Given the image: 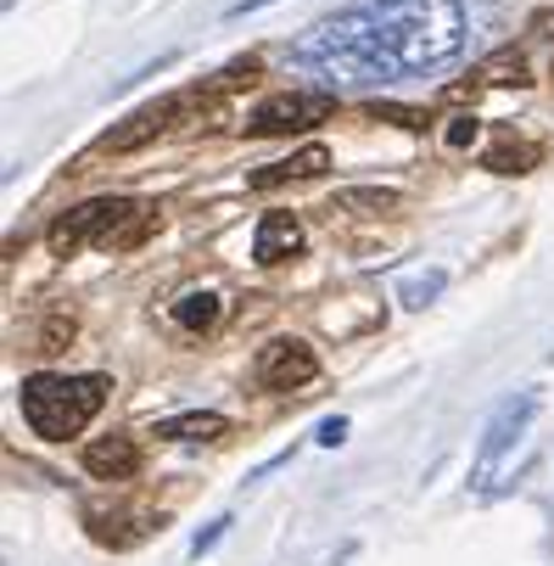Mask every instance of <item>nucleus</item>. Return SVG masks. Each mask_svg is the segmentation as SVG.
<instances>
[{
	"label": "nucleus",
	"instance_id": "f257e3e1",
	"mask_svg": "<svg viewBox=\"0 0 554 566\" xmlns=\"http://www.w3.org/2000/svg\"><path fill=\"white\" fill-rule=\"evenodd\" d=\"M470 51V7L465 0H364L353 12L313 23L291 40V62L342 78V85H386L448 67Z\"/></svg>",
	"mask_w": 554,
	"mask_h": 566
},
{
	"label": "nucleus",
	"instance_id": "f03ea898",
	"mask_svg": "<svg viewBox=\"0 0 554 566\" xmlns=\"http://www.w3.org/2000/svg\"><path fill=\"white\" fill-rule=\"evenodd\" d=\"M113 381L107 376H29L18 387V403H23V421L34 427V438L45 443H67L78 438L107 403Z\"/></svg>",
	"mask_w": 554,
	"mask_h": 566
},
{
	"label": "nucleus",
	"instance_id": "7ed1b4c3",
	"mask_svg": "<svg viewBox=\"0 0 554 566\" xmlns=\"http://www.w3.org/2000/svg\"><path fill=\"white\" fill-rule=\"evenodd\" d=\"M151 230H157V208L129 202V197H96V202H85V208L62 213V219L45 230V241H51L56 259H73L78 248H107V253L135 248V241H146Z\"/></svg>",
	"mask_w": 554,
	"mask_h": 566
},
{
	"label": "nucleus",
	"instance_id": "20e7f679",
	"mask_svg": "<svg viewBox=\"0 0 554 566\" xmlns=\"http://www.w3.org/2000/svg\"><path fill=\"white\" fill-rule=\"evenodd\" d=\"M532 416H537V392L526 387V392H510L499 410H493V421L482 427V443H477V460H470V489H488L493 482V471L504 465V454L521 443V432L532 427Z\"/></svg>",
	"mask_w": 554,
	"mask_h": 566
},
{
	"label": "nucleus",
	"instance_id": "39448f33",
	"mask_svg": "<svg viewBox=\"0 0 554 566\" xmlns=\"http://www.w3.org/2000/svg\"><path fill=\"white\" fill-rule=\"evenodd\" d=\"M337 113V91H286V96H269L253 118H247V135H286V129H308Z\"/></svg>",
	"mask_w": 554,
	"mask_h": 566
},
{
	"label": "nucleus",
	"instance_id": "423d86ee",
	"mask_svg": "<svg viewBox=\"0 0 554 566\" xmlns=\"http://www.w3.org/2000/svg\"><path fill=\"white\" fill-rule=\"evenodd\" d=\"M313 376H320V359H313L308 343L275 337V343L258 348V387H269V392H297V387H308Z\"/></svg>",
	"mask_w": 554,
	"mask_h": 566
},
{
	"label": "nucleus",
	"instance_id": "0eeeda50",
	"mask_svg": "<svg viewBox=\"0 0 554 566\" xmlns=\"http://www.w3.org/2000/svg\"><path fill=\"white\" fill-rule=\"evenodd\" d=\"M185 107H191V96H157V102L135 107L124 124H113V129L102 135V146H107V151H135V146H146L151 135H163Z\"/></svg>",
	"mask_w": 554,
	"mask_h": 566
},
{
	"label": "nucleus",
	"instance_id": "6e6552de",
	"mask_svg": "<svg viewBox=\"0 0 554 566\" xmlns=\"http://www.w3.org/2000/svg\"><path fill=\"white\" fill-rule=\"evenodd\" d=\"M302 253V224H297V213H264L258 219V235H253V259L264 264V270H275V264H286V259H297Z\"/></svg>",
	"mask_w": 554,
	"mask_h": 566
},
{
	"label": "nucleus",
	"instance_id": "1a4fd4ad",
	"mask_svg": "<svg viewBox=\"0 0 554 566\" xmlns=\"http://www.w3.org/2000/svg\"><path fill=\"white\" fill-rule=\"evenodd\" d=\"M85 471L90 476H102V482H124V476H135L140 471V443L135 438H96V443H85Z\"/></svg>",
	"mask_w": 554,
	"mask_h": 566
},
{
	"label": "nucleus",
	"instance_id": "9d476101",
	"mask_svg": "<svg viewBox=\"0 0 554 566\" xmlns=\"http://www.w3.org/2000/svg\"><path fill=\"white\" fill-rule=\"evenodd\" d=\"M331 169V151L313 140V146H302L297 157H286V164H269V169H258L247 186L253 191H269V186H280V180H313V175H326Z\"/></svg>",
	"mask_w": 554,
	"mask_h": 566
},
{
	"label": "nucleus",
	"instance_id": "9b49d317",
	"mask_svg": "<svg viewBox=\"0 0 554 566\" xmlns=\"http://www.w3.org/2000/svg\"><path fill=\"white\" fill-rule=\"evenodd\" d=\"M230 421L219 410H185V416H169L157 421V438H174V443H207V438H224Z\"/></svg>",
	"mask_w": 554,
	"mask_h": 566
},
{
	"label": "nucleus",
	"instance_id": "f8f14e48",
	"mask_svg": "<svg viewBox=\"0 0 554 566\" xmlns=\"http://www.w3.org/2000/svg\"><path fill=\"white\" fill-rule=\"evenodd\" d=\"M169 314H174V326H180V332L202 337V332H213V326H219L224 303H219V292H185V297H174V303H169Z\"/></svg>",
	"mask_w": 554,
	"mask_h": 566
},
{
	"label": "nucleus",
	"instance_id": "ddd939ff",
	"mask_svg": "<svg viewBox=\"0 0 554 566\" xmlns=\"http://www.w3.org/2000/svg\"><path fill=\"white\" fill-rule=\"evenodd\" d=\"M331 208L337 213H392V208H398V191H392V186H342L331 197Z\"/></svg>",
	"mask_w": 554,
	"mask_h": 566
},
{
	"label": "nucleus",
	"instance_id": "4468645a",
	"mask_svg": "<svg viewBox=\"0 0 554 566\" xmlns=\"http://www.w3.org/2000/svg\"><path fill=\"white\" fill-rule=\"evenodd\" d=\"M470 78H477V85H532V78H526V62L515 56V51H499L493 62H482L477 73H470Z\"/></svg>",
	"mask_w": 554,
	"mask_h": 566
},
{
	"label": "nucleus",
	"instance_id": "2eb2a0df",
	"mask_svg": "<svg viewBox=\"0 0 554 566\" xmlns=\"http://www.w3.org/2000/svg\"><path fill=\"white\" fill-rule=\"evenodd\" d=\"M443 286H448L443 270H420V275H409V281L398 286V303H404V308H426V303L443 297Z\"/></svg>",
	"mask_w": 554,
	"mask_h": 566
},
{
	"label": "nucleus",
	"instance_id": "dca6fc26",
	"mask_svg": "<svg viewBox=\"0 0 554 566\" xmlns=\"http://www.w3.org/2000/svg\"><path fill=\"white\" fill-rule=\"evenodd\" d=\"M532 164H537V146H521V140H499L488 151V169L493 175H526Z\"/></svg>",
	"mask_w": 554,
	"mask_h": 566
},
{
	"label": "nucleus",
	"instance_id": "f3484780",
	"mask_svg": "<svg viewBox=\"0 0 554 566\" xmlns=\"http://www.w3.org/2000/svg\"><path fill=\"white\" fill-rule=\"evenodd\" d=\"M253 73H258V56H242V62H230L224 73H213V85L207 91H235V85H253ZM202 91V96H207Z\"/></svg>",
	"mask_w": 554,
	"mask_h": 566
},
{
	"label": "nucleus",
	"instance_id": "a211bd4d",
	"mask_svg": "<svg viewBox=\"0 0 554 566\" xmlns=\"http://www.w3.org/2000/svg\"><path fill=\"white\" fill-rule=\"evenodd\" d=\"M364 113H370V118H392V124H404V129H426V113H420V107H398V102H370Z\"/></svg>",
	"mask_w": 554,
	"mask_h": 566
},
{
	"label": "nucleus",
	"instance_id": "6ab92c4d",
	"mask_svg": "<svg viewBox=\"0 0 554 566\" xmlns=\"http://www.w3.org/2000/svg\"><path fill=\"white\" fill-rule=\"evenodd\" d=\"M443 140L459 151V146H470V140H477V118H470V113H459V118H448V129H443Z\"/></svg>",
	"mask_w": 554,
	"mask_h": 566
},
{
	"label": "nucleus",
	"instance_id": "aec40b11",
	"mask_svg": "<svg viewBox=\"0 0 554 566\" xmlns=\"http://www.w3.org/2000/svg\"><path fill=\"white\" fill-rule=\"evenodd\" d=\"M67 337H73V319H67V314H56L51 326L40 332V354H56V348H62Z\"/></svg>",
	"mask_w": 554,
	"mask_h": 566
},
{
	"label": "nucleus",
	"instance_id": "412c9836",
	"mask_svg": "<svg viewBox=\"0 0 554 566\" xmlns=\"http://www.w3.org/2000/svg\"><path fill=\"white\" fill-rule=\"evenodd\" d=\"M224 527H230V516H219V522H207V527H202V533L191 538V560H202V555H207V549H213V544L224 538Z\"/></svg>",
	"mask_w": 554,
	"mask_h": 566
},
{
	"label": "nucleus",
	"instance_id": "4be33fe9",
	"mask_svg": "<svg viewBox=\"0 0 554 566\" xmlns=\"http://www.w3.org/2000/svg\"><path fill=\"white\" fill-rule=\"evenodd\" d=\"M313 443H326V449L348 443V416H331V421H320V432H313Z\"/></svg>",
	"mask_w": 554,
	"mask_h": 566
},
{
	"label": "nucleus",
	"instance_id": "5701e85b",
	"mask_svg": "<svg viewBox=\"0 0 554 566\" xmlns=\"http://www.w3.org/2000/svg\"><path fill=\"white\" fill-rule=\"evenodd\" d=\"M264 7H275V0H235V7H230L224 18L235 23V18H253V12H264Z\"/></svg>",
	"mask_w": 554,
	"mask_h": 566
},
{
	"label": "nucleus",
	"instance_id": "b1692460",
	"mask_svg": "<svg viewBox=\"0 0 554 566\" xmlns=\"http://www.w3.org/2000/svg\"><path fill=\"white\" fill-rule=\"evenodd\" d=\"M532 34H554V12H537L532 18Z\"/></svg>",
	"mask_w": 554,
	"mask_h": 566
}]
</instances>
